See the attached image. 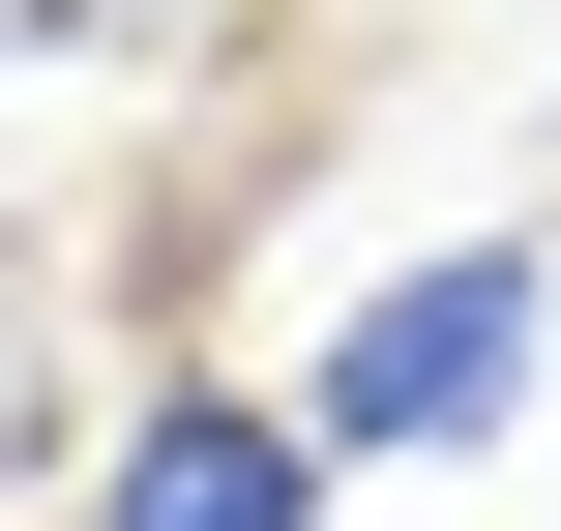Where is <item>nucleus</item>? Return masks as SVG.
I'll return each mask as SVG.
<instances>
[{
    "label": "nucleus",
    "mask_w": 561,
    "mask_h": 531,
    "mask_svg": "<svg viewBox=\"0 0 561 531\" xmlns=\"http://www.w3.org/2000/svg\"><path fill=\"white\" fill-rule=\"evenodd\" d=\"M0 59H89V0H0Z\"/></svg>",
    "instance_id": "nucleus-3"
},
{
    "label": "nucleus",
    "mask_w": 561,
    "mask_h": 531,
    "mask_svg": "<svg viewBox=\"0 0 561 531\" xmlns=\"http://www.w3.org/2000/svg\"><path fill=\"white\" fill-rule=\"evenodd\" d=\"M533 355H561V236H414V266L325 325L296 443H325V473H473V443H533Z\"/></svg>",
    "instance_id": "nucleus-1"
},
{
    "label": "nucleus",
    "mask_w": 561,
    "mask_h": 531,
    "mask_svg": "<svg viewBox=\"0 0 561 531\" xmlns=\"http://www.w3.org/2000/svg\"><path fill=\"white\" fill-rule=\"evenodd\" d=\"M89 531H325L296 384H148V414H118V473H89Z\"/></svg>",
    "instance_id": "nucleus-2"
}]
</instances>
